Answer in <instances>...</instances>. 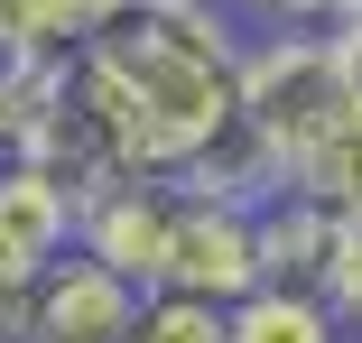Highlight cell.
I'll use <instances>...</instances> for the list:
<instances>
[{"label": "cell", "mask_w": 362, "mask_h": 343, "mask_svg": "<svg viewBox=\"0 0 362 343\" xmlns=\"http://www.w3.org/2000/svg\"><path fill=\"white\" fill-rule=\"evenodd\" d=\"M233 65L242 19L233 10H177V0H130V10L75 47V93L112 130L121 167L186 176L204 140L233 121Z\"/></svg>", "instance_id": "6da1fadb"}, {"label": "cell", "mask_w": 362, "mask_h": 343, "mask_svg": "<svg viewBox=\"0 0 362 343\" xmlns=\"http://www.w3.org/2000/svg\"><path fill=\"white\" fill-rule=\"evenodd\" d=\"M233 112L251 121V140L279 167H298L353 112V75H344L334 28H260L242 47V65H233Z\"/></svg>", "instance_id": "7a4b0ae2"}, {"label": "cell", "mask_w": 362, "mask_h": 343, "mask_svg": "<svg viewBox=\"0 0 362 343\" xmlns=\"http://www.w3.org/2000/svg\"><path fill=\"white\" fill-rule=\"evenodd\" d=\"M158 288H195V297H251L260 288V214L242 195H214L195 176H177V232H168V279Z\"/></svg>", "instance_id": "3957f363"}, {"label": "cell", "mask_w": 362, "mask_h": 343, "mask_svg": "<svg viewBox=\"0 0 362 343\" xmlns=\"http://www.w3.org/2000/svg\"><path fill=\"white\" fill-rule=\"evenodd\" d=\"M130 315H139V288L84 241L28 279V343H130Z\"/></svg>", "instance_id": "277c9868"}, {"label": "cell", "mask_w": 362, "mask_h": 343, "mask_svg": "<svg viewBox=\"0 0 362 343\" xmlns=\"http://www.w3.org/2000/svg\"><path fill=\"white\" fill-rule=\"evenodd\" d=\"M168 232H177V176H112L103 195L75 204V241L93 260H112L130 288H158L168 279Z\"/></svg>", "instance_id": "5b68a950"}, {"label": "cell", "mask_w": 362, "mask_h": 343, "mask_svg": "<svg viewBox=\"0 0 362 343\" xmlns=\"http://www.w3.org/2000/svg\"><path fill=\"white\" fill-rule=\"evenodd\" d=\"M251 214H260V279H269V288H307V297H325V288H334L344 204H325V195H307V186H269Z\"/></svg>", "instance_id": "8992f818"}, {"label": "cell", "mask_w": 362, "mask_h": 343, "mask_svg": "<svg viewBox=\"0 0 362 343\" xmlns=\"http://www.w3.org/2000/svg\"><path fill=\"white\" fill-rule=\"evenodd\" d=\"M233 343H353V315L334 297H307V288H251L233 297Z\"/></svg>", "instance_id": "52a82bcc"}, {"label": "cell", "mask_w": 362, "mask_h": 343, "mask_svg": "<svg viewBox=\"0 0 362 343\" xmlns=\"http://www.w3.org/2000/svg\"><path fill=\"white\" fill-rule=\"evenodd\" d=\"M65 65H75V56L28 47V37H0V158H19V149L37 140L47 102L65 93Z\"/></svg>", "instance_id": "ba28073f"}, {"label": "cell", "mask_w": 362, "mask_h": 343, "mask_svg": "<svg viewBox=\"0 0 362 343\" xmlns=\"http://www.w3.org/2000/svg\"><path fill=\"white\" fill-rule=\"evenodd\" d=\"M130 343H233V306L195 288H139Z\"/></svg>", "instance_id": "9c48e42d"}, {"label": "cell", "mask_w": 362, "mask_h": 343, "mask_svg": "<svg viewBox=\"0 0 362 343\" xmlns=\"http://www.w3.org/2000/svg\"><path fill=\"white\" fill-rule=\"evenodd\" d=\"M242 28H334L344 0H233Z\"/></svg>", "instance_id": "30bf717a"}, {"label": "cell", "mask_w": 362, "mask_h": 343, "mask_svg": "<svg viewBox=\"0 0 362 343\" xmlns=\"http://www.w3.org/2000/svg\"><path fill=\"white\" fill-rule=\"evenodd\" d=\"M353 325H362V204H353V214H344V241H334V288H325Z\"/></svg>", "instance_id": "8fae6325"}, {"label": "cell", "mask_w": 362, "mask_h": 343, "mask_svg": "<svg viewBox=\"0 0 362 343\" xmlns=\"http://www.w3.org/2000/svg\"><path fill=\"white\" fill-rule=\"evenodd\" d=\"M334 47H344V75H353V102H362V10L334 19Z\"/></svg>", "instance_id": "7c38bea8"}, {"label": "cell", "mask_w": 362, "mask_h": 343, "mask_svg": "<svg viewBox=\"0 0 362 343\" xmlns=\"http://www.w3.org/2000/svg\"><path fill=\"white\" fill-rule=\"evenodd\" d=\"M0 343H28V297L0 288Z\"/></svg>", "instance_id": "4fadbf2b"}, {"label": "cell", "mask_w": 362, "mask_h": 343, "mask_svg": "<svg viewBox=\"0 0 362 343\" xmlns=\"http://www.w3.org/2000/svg\"><path fill=\"white\" fill-rule=\"evenodd\" d=\"M177 10H233V0H177Z\"/></svg>", "instance_id": "5bb4252c"}, {"label": "cell", "mask_w": 362, "mask_h": 343, "mask_svg": "<svg viewBox=\"0 0 362 343\" xmlns=\"http://www.w3.org/2000/svg\"><path fill=\"white\" fill-rule=\"evenodd\" d=\"M344 10H362V0H344Z\"/></svg>", "instance_id": "9a60e30c"}]
</instances>
